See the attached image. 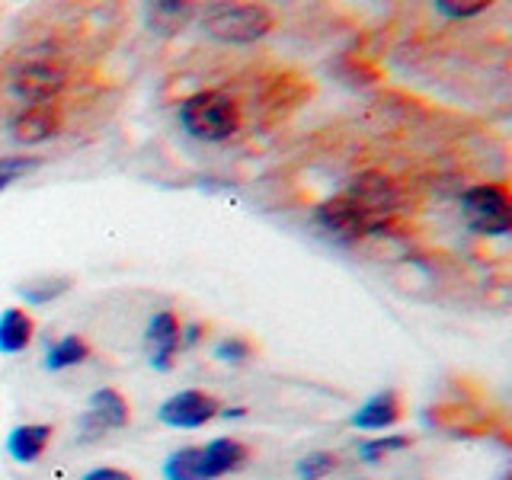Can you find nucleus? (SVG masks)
<instances>
[{
  "label": "nucleus",
  "instance_id": "nucleus-3",
  "mask_svg": "<svg viewBox=\"0 0 512 480\" xmlns=\"http://www.w3.org/2000/svg\"><path fill=\"white\" fill-rule=\"evenodd\" d=\"M205 36L228 45H250L276 29V13L266 4H212L202 13Z\"/></svg>",
  "mask_w": 512,
  "mask_h": 480
},
{
  "label": "nucleus",
  "instance_id": "nucleus-25",
  "mask_svg": "<svg viewBox=\"0 0 512 480\" xmlns=\"http://www.w3.org/2000/svg\"><path fill=\"white\" fill-rule=\"evenodd\" d=\"M80 480H135V474H128V471H122V468H112V464H103V468L87 471Z\"/></svg>",
  "mask_w": 512,
  "mask_h": 480
},
{
  "label": "nucleus",
  "instance_id": "nucleus-27",
  "mask_svg": "<svg viewBox=\"0 0 512 480\" xmlns=\"http://www.w3.org/2000/svg\"><path fill=\"white\" fill-rule=\"evenodd\" d=\"M16 180H10V176H4V173H0V192H4V189H10Z\"/></svg>",
  "mask_w": 512,
  "mask_h": 480
},
{
  "label": "nucleus",
  "instance_id": "nucleus-16",
  "mask_svg": "<svg viewBox=\"0 0 512 480\" xmlns=\"http://www.w3.org/2000/svg\"><path fill=\"white\" fill-rule=\"evenodd\" d=\"M93 356V346L87 336H80V333H64L58 336V340L45 349V372H68V368H77V365H84L87 359Z\"/></svg>",
  "mask_w": 512,
  "mask_h": 480
},
{
  "label": "nucleus",
  "instance_id": "nucleus-8",
  "mask_svg": "<svg viewBox=\"0 0 512 480\" xmlns=\"http://www.w3.org/2000/svg\"><path fill=\"white\" fill-rule=\"evenodd\" d=\"M180 327L183 320L176 311L164 308V311H154L148 317V327H144V343L151 349V368L154 372H170L173 359L180 356Z\"/></svg>",
  "mask_w": 512,
  "mask_h": 480
},
{
  "label": "nucleus",
  "instance_id": "nucleus-26",
  "mask_svg": "<svg viewBox=\"0 0 512 480\" xmlns=\"http://www.w3.org/2000/svg\"><path fill=\"white\" fill-rule=\"evenodd\" d=\"M221 416L224 420H240V416H247V407H224Z\"/></svg>",
  "mask_w": 512,
  "mask_h": 480
},
{
  "label": "nucleus",
  "instance_id": "nucleus-14",
  "mask_svg": "<svg viewBox=\"0 0 512 480\" xmlns=\"http://www.w3.org/2000/svg\"><path fill=\"white\" fill-rule=\"evenodd\" d=\"M36 340V317L26 308L0 311V356H20Z\"/></svg>",
  "mask_w": 512,
  "mask_h": 480
},
{
  "label": "nucleus",
  "instance_id": "nucleus-24",
  "mask_svg": "<svg viewBox=\"0 0 512 480\" xmlns=\"http://www.w3.org/2000/svg\"><path fill=\"white\" fill-rule=\"evenodd\" d=\"M208 333V324H202V320H186V324L180 327V349H196Z\"/></svg>",
  "mask_w": 512,
  "mask_h": 480
},
{
  "label": "nucleus",
  "instance_id": "nucleus-21",
  "mask_svg": "<svg viewBox=\"0 0 512 480\" xmlns=\"http://www.w3.org/2000/svg\"><path fill=\"white\" fill-rule=\"evenodd\" d=\"M256 346L247 340V336H224V340L215 343L212 356L224 365H247L253 359Z\"/></svg>",
  "mask_w": 512,
  "mask_h": 480
},
{
  "label": "nucleus",
  "instance_id": "nucleus-17",
  "mask_svg": "<svg viewBox=\"0 0 512 480\" xmlns=\"http://www.w3.org/2000/svg\"><path fill=\"white\" fill-rule=\"evenodd\" d=\"M164 480H202V445L173 448L164 458Z\"/></svg>",
  "mask_w": 512,
  "mask_h": 480
},
{
  "label": "nucleus",
  "instance_id": "nucleus-13",
  "mask_svg": "<svg viewBox=\"0 0 512 480\" xmlns=\"http://www.w3.org/2000/svg\"><path fill=\"white\" fill-rule=\"evenodd\" d=\"M55 439V426L48 423H20L7 432V455L16 464H36L45 458L48 445Z\"/></svg>",
  "mask_w": 512,
  "mask_h": 480
},
{
  "label": "nucleus",
  "instance_id": "nucleus-1",
  "mask_svg": "<svg viewBox=\"0 0 512 480\" xmlns=\"http://www.w3.org/2000/svg\"><path fill=\"white\" fill-rule=\"evenodd\" d=\"M176 122L196 141H231L244 125V109L228 90H196L176 106Z\"/></svg>",
  "mask_w": 512,
  "mask_h": 480
},
{
  "label": "nucleus",
  "instance_id": "nucleus-4",
  "mask_svg": "<svg viewBox=\"0 0 512 480\" xmlns=\"http://www.w3.org/2000/svg\"><path fill=\"white\" fill-rule=\"evenodd\" d=\"M461 212L477 237H506L512 231V192L506 183H477L461 192Z\"/></svg>",
  "mask_w": 512,
  "mask_h": 480
},
{
  "label": "nucleus",
  "instance_id": "nucleus-11",
  "mask_svg": "<svg viewBox=\"0 0 512 480\" xmlns=\"http://www.w3.org/2000/svg\"><path fill=\"white\" fill-rule=\"evenodd\" d=\"M314 221H317V228H324L333 237H362L368 231V224H372V218H368L356 202H349L343 192L320 202L314 208Z\"/></svg>",
  "mask_w": 512,
  "mask_h": 480
},
{
  "label": "nucleus",
  "instance_id": "nucleus-7",
  "mask_svg": "<svg viewBox=\"0 0 512 480\" xmlns=\"http://www.w3.org/2000/svg\"><path fill=\"white\" fill-rule=\"evenodd\" d=\"M64 128V112L55 103H32V106H20L10 119V138L16 144H45L48 138L61 135Z\"/></svg>",
  "mask_w": 512,
  "mask_h": 480
},
{
  "label": "nucleus",
  "instance_id": "nucleus-10",
  "mask_svg": "<svg viewBox=\"0 0 512 480\" xmlns=\"http://www.w3.org/2000/svg\"><path fill=\"white\" fill-rule=\"evenodd\" d=\"M404 397H400L397 388H384L378 394H372L365 404L349 416V426L359 432H388L391 426H397L404 420Z\"/></svg>",
  "mask_w": 512,
  "mask_h": 480
},
{
  "label": "nucleus",
  "instance_id": "nucleus-15",
  "mask_svg": "<svg viewBox=\"0 0 512 480\" xmlns=\"http://www.w3.org/2000/svg\"><path fill=\"white\" fill-rule=\"evenodd\" d=\"M192 16H196V4H189V0H154L144 7V23L157 36H176L192 23Z\"/></svg>",
  "mask_w": 512,
  "mask_h": 480
},
{
  "label": "nucleus",
  "instance_id": "nucleus-20",
  "mask_svg": "<svg viewBox=\"0 0 512 480\" xmlns=\"http://www.w3.org/2000/svg\"><path fill=\"white\" fill-rule=\"evenodd\" d=\"M336 468H340V455L324 452V448H320V452H308L304 458H298L295 474H298V480H324Z\"/></svg>",
  "mask_w": 512,
  "mask_h": 480
},
{
  "label": "nucleus",
  "instance_id": "nucleus-6",
  "mask_svg": "<svg viewBox=\"0 0 512 480\" xmlns=\"http://www.w3.org/2000/svg\"><path fill=\"white\" fill-rule=\"evenodd\" d=\"M343 196L349 202H356L368 218H394L397 215V183L391 180L388 173L381 170H362L359 176H352Z\"/></svg>",
  "mask_w": 512,
  "mask_h": 480
},
{
  "label": "nucleus",
  "instance_id": "nucleus-2",
  "mask_svg": "<svg viewBox=\"0 0 512 480\" xmlns=\"http://www.w3.org/2000/svg\"><path fill=\"white\" fill-rule=\"evenodd\" d=\"M68 87V68L55 45H32L10 68V90L23 106L55 103V96Z\"/></svg>",
  "mask_w": 512,
  "mask_h": 480
},
{
  "label": "nucleus",
  "instance_id": "nucleus-5",
  "mask_svg": "<svg viewBox=\"0 0 512 480\" xmlns=\"http://www.w3.org/2000/svg\"><path fill=\"white\" fill-rule=\"evenodd\" d=\"M221 410L224 404L215 394H208L202 388H183L157 407V420L170 429H202L215 416H221Z\"/></svg>",
  "mask_w": 512,
  "mask_h": 480
},
{
  "label": "nucleus",
  "instance_id": "nucleus-12",
  "mask_svg": "<svg viewBox=\"0 0 512 480\" xmlns=\"http://www.w3.org/2000/svg\"><path fill=\"white\" fill-rule=\"evenodd\" d=\"M250 458H253V452L247 442L231 439V436H218L202 445V480H218V477L244 471Z\"/></svg>",
  "mask_w": 512,
  "mask_h": 480
},
{
  "label": "nucleus",
  "instance_id": "nucleus-18",
  "mask_svg": "<svg viewBox=\"0 0 512 480\" xmlns=\"http://www.w3.org/2000/svg\"><path fill=\"white\" fill-rule=\"evenodd\" d=\"M71 276H48L39 282H26L20 285V298L29 304V308H42L48 301H58L64 292H71Z\"/></svg>",
  "mask_w": 512,
  "mask_h": 480
},
{
  "label": "nucleus",
  "instance_id": "nucleus-23",
  "mask_svg": "<svg viewBox=\"0 0 512 480\" xmlns=\"http://www.w3.org/2000/svg\"><path fill=\"white\" fill-rule=\"evenodd\" d=\"M42 160L39 157H23V154H10L0 157V173L10 176V180H20V176H29L32 170H39Z\"/></svg>",
  "mask_w": 512,
  "mask_h": 480
},
{
  "label": "nucleus",
  "instance_id": "nucleus-9",
  "mask_svg": "<svg viewBox=\"0 0 512 480\" xmlns=\"http://www.w3.org/2000/svg\"><path fill=\"white\" fill-rule=\"evenodd\" d=\"M128 423H132V404L119 388H96L87 400L84 420H80L90 436L103 429H125Z\"/></svg>",
  "mask_w": 512,
  "mask_h": 480
},
{
  "label": "nucleus",
  "instance_id": "nucleus-19",
  "mask_svg": "<svg viewBox=\"0 0 512 480\" xmlns=\"http://www.w3.org/2000/svg\"><path fill=\"white\" fill-rule=\"evenodd\" d=\"M410 445H413L410 436H404V432H391V436H381V439H362L356 452L365 464H378L381 458H388L394 452H404V448H410Z\"/></svg>",
  "mask_w": 512,
  "mask_h": 480
},
{
  "label": "nucleus",
  "instance_id": "nucleus-22",
  "mask_svg": "<svg viewBox=\"0 0 512 480\" xmlns=\"http://www.w3.org/2000/svg\"><path fill=\"white\" fill-rule=\"evenodd\" d=\"M436 13H442L445 20H471L490 10V0H436Z\"/></svg>",
  "mask_w": 512,
  "mask_h": 480
}]
</instances>
